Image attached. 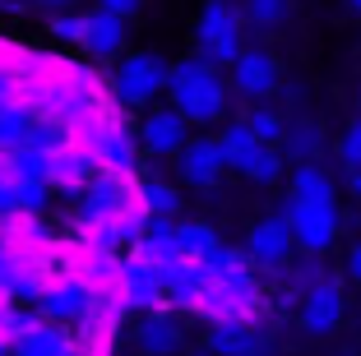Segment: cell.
<instances>
[{
	"mask_svg": "<svg viewBox=\"0 0 361 356\" xmlns=\"http://www.w3.org/2000/svg\"><path fill=\"white\" fill-rule=\"evenodd\" d=\"M167 97L190 125H213L227 116L232 84L213 65H204L200 56H180L176 65H167Z\"/></svg>",
	"mask_w": 361,
	"mask_h": 356,
	"instance_id": "cell-1",
	"label": "cell"
},
{
	"mask_svg": "<svg viewBox=\"0 0 361 356\" xmlns=\"http://www.w3.org/2000/svg\"><path fill=\"white\" fill-rule=\"evenodd\" d=\"M195 56L213 70H223L241 56V10H232L227 0H204L200 28H195Z\"/></svg>",
	"mask_w": 361,
	"mask_h": 356,
	"instance_id": "cell-2",
	"label": "cell"
},
{
	"mask_svg": "<svg viewBox=\"0 0 361 356\" xmlns=\"http://www.w3.org/2000/svg\"><path fill=\"white\" fill-rule=\"evenodd\" d=\"M162 93H167V61L158 51H135L116 65L111 97L121 106H153Z\"/></svg>",
	"mask_w": 361,
	"mask_h": 356,
	"instance_id": "cell-3",
	"label": "cell"
},
{
	"mask_svg": "<svg viewBox=\"0 0 361 356\" xmlns=\"http://www.w3.org/2000/svg\"><path fill=\"white\" fill-rule=\"evenodd\" d=\"M278 218L292 227V241L306 254H329L334 241H338V209H310V204L287 200Z\"/></svg>",
	"mask_w": 361,
	"mask_h": 356,
	"instance_id": "cell-4",
	"label": "cell"
},
{
	"mask_svg": "<svg viewBox=\"0 0 361 356\" xmlns=\"http://www.w3.org/2000/svg\"><path fill=\"white\" fill-rule=\"evenodd\" d=\"M135 200H139V176H135V171H102V176L79 195V218L111 222L121 209H130Z\"/></svg>",
	"mask_w": 361,
	"mask_h": 356,
	"instance_id": "cell-5",
	"label": "cell"
},
{
	"mask_svg": "<svg viewBox=\"0 0 361 356\" xmlns=\"http://www.w3.org/2000/svg\"><path fill=\"white\" fill-rule=\"evenodd\" d=\"M121 305L126 310H144V314H171L167 292H162V278L149 259H121Z\"/></svg>",
	"mask_w": 361,
	"mask_h": 356,
	"instance_id": "cell-6",
	"label": "cell"
},
{
	"mask_svg": "<svg viewBox=\"0 0 361 356\" xmlns=\"http://www.w3.org/2000/svg\"><path fill=\"white\" fill-rule=\"evenodd\" d=\"M88 305H93V287L88 283H79V278H51L47 292L37 296V319L70 329L88 314Z\"/></svg>",
	"mask_w": 361,
	"mask_h": 356,
	"instance_id": "cell-7",
	"label": "cell"
},
{
	"mask_svg": "<svg viewBox=\"0 0 361 356\" xmlns=\"http://www.w3.org/2000/svg\"><path fill=\"white\" fill-rule=\"evenodd\" d=\"M139 144L153 157H176L180 148L190 144V121H185L176 106H153V111L144 116V125H139Z\"/></svg>",
	"mask_w": 361,
	"mask_h": 356,
	"instance_id": "cell-8",
	"label": "cell"
},
{
	"mask_svg": "<svg viewBox=\"0 0 361 356\" xmlns=\"http://www.w3.org/2000/svg\"><path fill=\"white\" fill-rule=\"evenodd\" d=\"M274 88H278V61L264 47H241V56L232 61V93L255 102V97H269Z\"/></svg>",
	"mask_w": 361,
	"mask_h": 356,
	"instance_id": "cell-9",
	"label": "cell"
},
{
	"mask_svg": "<svg viewBox=\"0 0 361 356\" xmlns=\"http://www.w3.org/2000/svg\"><path fill=\"white\" fill-rule=\"evenodd\" d=\"M102 162H97L88 148H79V144H70V148H61V153H51V167H47V190H75V195H84L88 185H93L97 176H102Z\"/></svg>",
	"mask_w": 361,
	"mask_h": 356,
	"instance_id": "cell-10",
	"label": "cell"
},
{
	"mask_svg": "<svg viewBox=\"0 0 361 356\" xmlns=\"http://www.w3.org/2000/svg\"><path fill=\"white\" fill-rule=\"evenodd\" d=\"M338 324H343V283L329 273L301 296V329L306 333H334Z\"/></svg>",
	"mask_w": 361,
	"mask_h": 356,
	"instance_id": "cell-11",
	"label": "cell"
},
{
	"mask_svg": "<svg viewBox=\"0 0 361 356\" xmlns=\"http://www.w3.org/2000/svg\"><path fill=\"white\" fill-rule=\"evenodd\" d=\"M176 157H180V180L195 185V190L218 185L223 171H227V157H223V144H218V139H190Z\"/></svg>",
	"mask_w": 361,
	"mask_h": 356,
	"instance_id": "cell-12",
	"label": "cell"
},
{
	"mask_svg": "<svg viewBox=\"0 0 361 356\" xmlns=\"http://www.w3.org/2000/svg\"><path fill=\"white\" fill-rule=\"evenodd\" d=\"M292 227H287L283 218H264L250 227V236H245V254H250V264L255 269H278V264H287V254H292Z\"/></svg>",
	"mask_w": 361,
	"mask_h": 356,
	"instance_id": "cell-13",
	"label": "cell"
},
{
	"mask_svg": "<svg viewBox=\"0 0 361 356\" xmlns=\"http://www.w3.org/2000/svg\"><path fill=\"white\" fill-rule=\"evenodd\" d=\"M121 47H126V19L97 5V10L88 14V28H84L79 51L93 56V61H111V56H121Z\"/></svg>",
	"mask_w": 361,
	"mask_h": 356,
	"instance_id": "cell-14",
	"label": "cell"
},
{
	"mask_svg": "<svg viewBox=\"0 0 361 356\" xmlns=\"http://www.w3.org/2000/svg\"><path fill=\"white\" fill-rule=\"evenodd\" d=\"M10 356H75V338L65 324H47L37 319L32 329H23L10 343Z\"/></svg>",
	"mask_w": 361,
	"mask_h": 356,
	"instance_id": "cell-15",
	"label": "cell"
},
{
	"mask_svg": "<svg viewBox=\"0 0 361 356\" xmlns=\"http://www.w3.org/2000/svg\"><path fill=\"white\" fill-rule=\"evenodd\" d=\"M287 200H297V204H310V209H338V190H334L329 171L319 167V162H306V167L292 171V195Z\"/></svg>",
	"mask_w": 361,
	"mask_h": 356,
	"instance_id": "cell-16",
	"label": "cell"
},
{
	"mask_svg": "<svg viewBox=\"0 0 361 356\" xmlns=\"http://www.w3.org/2000/svg\"><path fill=\"white\" fill-rule=\"evenodd\" d=\"M130 254H139V259H149L153 269H162V264L180 259V245H176V222L171 218H153L149 231L139 236L135 245H130Z\"/></svg>",
	"mask_w": 361,
	"mask_h": 356,
	"instance_id": "cell-17",
	"label": "cell"
},
{
	"mask_svg": "<svg viewBox=\"0 0 361 356\" xmlns=\"http://www.w3.org/2000/svg\"><path fill=\"white\" fill-rule=\"evenodd\" d=\"M218 144H223V157H227V167L232 171H250V162H255L259 153H264V144H259L255 135H250V125L245 121H232V125L218 130Z\"/></svg>",
	"mask_w": 361,
	"mask_h": 356,
	"instance_id": "cell-18",
	"label": "cell"
},
{
	"mask_svg": "<svg viewBox=\"0 0 361 356\" xmlns=\"http://www.w3.org/2000/svg\"><path fill=\"white\" fill-rule=\"evenodd\" d=\"M135 343L144 356H176L180 352V329L171 324V314H144V324L135 329Z\"/></svg>",
	"mask_w": 361,
	"mask_h": 356,
	"instance_id": "cell-19",
	"label": "cell"
},
{
	"mask_svg": "<svg viewBox=\"0 0 361 356\" xmlns=\"http://www.w3.org/2000/svg\"><path fill=\"white\" fill-rule=\"evenodd\" d=\"M209 352L213 356H264V338H259V329H245V324H218L209 329Z\"/></svg>",
	"mask_w": 361,
	"mask_h": 356,
	"instance_id": "cell-20",
	"label": "cell"
},
{
	"mask_svg": "<svg viewBox=\"0 0 361 356\" xmlns=\"http://www.w3.org/2000/svg\"><path fill=\"white\" fill-rule=\"evenodd\" d=\"M176 245H180V259L204 264L223 241H218V231H213L209 222H176Z\"/></svg>",
	"mask_w": 361,
	"mask_h": 356,
	"instance_id": "cell-21",
	"label": "cell"
},
{
	"mask_svg": "<svg viewBox=\"0 0 361 356\" xmlns=\"http://www.w3.org/2000/svg\"><path fill=\"white\" fill-rule=\"evenodd\" d=\"M75 144V125H65V121H51V116H37L28 130V148H37V153H61V148Z\"/></svg>",
	"mask_w": 361,
	"mask_h": 356,
	"instance_id": "cell-22",
	"label": "cell"
},
{
	"mask_svg": "<svg viewBox=\"0 0 361 356\" xmlns=\"http://www.w3.org/2000/svg\"><path fill=\"white\" fill-rule=\"evenodd\" d=\"M32 121H37V116H32L28 106H19V102L5 106V111H0V153H14V148L28 144Z\"/></svg>",
	"mask_w": 361,
	"mask_h": 356,
	"instance_id": "cell-23",
	"label": "cell"
},
{
	"mask_svg": "<svg viewBox=\"0 0 361 356\" xmlns=\"http://www.w3.org/2000/svg\"><path fill=\"white\" fill-rule=\"evenodd\" d=\"M319 153V125H310V121H301V125H287L283 135V157H292L297 167H306V162H315Z\"/></svg>",
	"mask_w": 361,
	"mask_h": 356,
	"instance_id": "cell-24",
	"label": "cell"
},
{
	"mask_svg": "<svg viewBox=\"0 0 361 356\" xmlns=\"http://www.w3.org/2000/svg\"><path fill=\"white\" fill-rule=\"evenodd\" d=\"M139 200H144L149 218H176V209H180L176 185H167V180H139Z\"/></svg>",
	"mask_w": 361,
	"mask_h": 356,
	"instance_id": "cell-25",
	"label": "cell"
},
{
	"mask_svg": "<svg viewBox=\"0 0 361 356\" xmlns=\"http://www.w3.org/2000/svg\"><path fill=\"white\" fill-rule=\"evenodd\" d=\"M204 273H209V278H236V273H255V264H250V254H245V250L218 245V250L204 259Z\"/></svg>",
	"mask_w": 361,
	"mask_h": 356,
	"instance_id": "cell-26",
	"label": "cell"
},
{
	"mask_svg": "<svg viewBox=\"0 0 361 356\" xmlns=\"http://www.w3.org/2000/svg\"><path fill=\"white\" fill-rule=\"evenodd\" d=\"M287 19V0H245L241 5V23L250 28H278Z\"/></svg>",
	"mask_w": 361,
	"mask_h": 356,
	"instance_id": "cell-27",
	"label": "cell"
},
{
	"mask_svg": "<svg viewBox=\"0 0 361 356\" xmlns=\"http://www.w3.org/2000/svg\"><path fill=\"white\" fill-rule=\"evenodd\" d=\"M241 121L250 125V135H255V139H259L264 148H283V135H287V125L278 121L274 111H245Z\"/></svg>",
	"mask_w": 361,
	"mask_h": 356,
	"instance_id": "cell-28",
	"label": "cell"
},
{
	"mask_svg": "<svg viewBox=\"0 0 361 356\" xmlns=\"http://www.w3.org/2000/svg\"><path fill=\"white\" fill-rule=\"evenodd\" d=\"M283 148H264V153L250 162V171H245V180H255V185H274L278 176H283Z\"/></svg>",
	"mask_w": 361,
	"mask_h": 356,
	"instance_id": "cell-29",
	"label": "cell"
},
{
	"mask_svg": "<svg viewBox=\"0 0 361 356\" xmlns=\"http://www.w3.org/2000/svg\"><path fill=\"white\" fill-rule=\"evenodd\" d=\"M84 28H88V14H61V19H51V37L56 42H70V47L84 42Z\"/></svg>",
	"mask_w": 361,
	"mask_h": 356,
	"instance_id": "cell-30",
	"label": "cell"
},
{
	"mask_svg": "<svg viewBox=\"0 0 361 356\" xmlns=\"http://www.w3.org/2000/svg\"><path fill=\"white\" fill-rule=\"evenodd\" d=\"M338 157H343V167H348V171H357V167H361V116L352 121L348 130H343V139H338Z\"/></svg>",
	"mask_w": 361,
	"mask_h": 356,
	"instance_id": "cell-31",
	"label": "cell"
},
{
	"mask_svg": "<svg viewBox=\"0 0 361 356\" xmlns=\"http://www.w3.org/2000/svg\"><path fill=\"white\" fill-rule=\"evenodd\" d=\"M144 0H102V10H111V14H121V19H130V14L139 10Z\"/></svg>",
	"mask_w": 361,
	"mask_h": 356,
	"instance_id": "cell-32",
	"label": "cell"
},
{
	"mask_svg": "<svg viewBox=\"0 0 361 356\" xmlns=\"http://www.w3.org/2000/svg\"><path fill=\"white\" fill-rule=\"evenodd\" d=\"M348 278H352V283H361V241L348 250Z\"/></svg>",
	"mask_w": 361,
	"mask_h": 356,
	"instance_id": "cell-33",
	"label": "cell"
},
{
	"mask_svg": "<svg viewBox=\"0 0 361 356\" xmlns=\"http://www.w3.org/2000/svg\"><path fill=\"white\" fill-rule=\"evenodd\" d=\"M348 190L361 200V167H357V171H348Z\"/></svg>",
	"mask_w": 361,
	"mask_h": 356,
	"instance_id": "cell-34",
	"label": "cell"
},
{
	"mask_svg": "<svg viewBox=\"0 0 361 356\" xmlns=\"http://www.w3.org/2000/svg\"><path fill=\"white\" fill-rule=\"evenodd\" d=\"M0 356H10V343H5V338H0Z\"/></svg>",
	"mask_w": 361,
	"mask_h": 356,
	"instance_id": "cell-35",
	"label": "cell"
},
{
	"mask_svg": "<svg viewBox=\"0 0 361 356\" xmlns=\"http://www.w3.org/2000/svg\"><path fill=\"white\" fill-rule=\"evenodd\" d=\"M37 5H51V10H56V5H65V0H37Z\"/></svg>",
	"mask_w": 361,
	"mask_h": 356,
	"instance_id": "cell-36",
	"label": "cell"
},
{
	"mask_svg": "<svg viewBox=\"0 0 361 356\" xmlns=\"http://www.w3.org/2000/svg\"><path fill=\"white\" fill-rule=\"evenodd\" d=\"M348 5H352V14H361V0H348Z\"/></svg>",
	"mask_w": 361,
	"mask_h": 356,
	"instance_id": "cell-37",
	"label": "cell"
},
{
	"mask_svg": "<svg viewBox=\"0 0 361 356\" xmlns=\"http://www.w3.org/2000/svg\"><path fill=\"white\" fill-rule=\"evenodd\" d=\"M357 111H361V88H357Z\"/></svg>",
	"mask_w": 361,
	"mask_h": 356,
	"instance_id": "cell-38",
	"label": "cell"
}]
</instances>
